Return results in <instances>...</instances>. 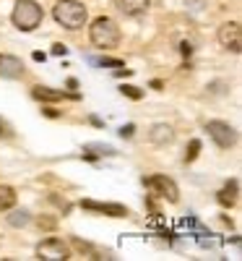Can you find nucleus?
<instances>
[{"mask_svg":"<svg viewBox=\"0 0 242 261\" xmlns=\"http://www.w3.org/2000/svg\"><path fill=\"white\" fill-rule=\"evenodd\" d=\"M94 65H99V68H120V65H125L120 58H89Z\"/></svg>","mask_w":242,"mask_h":261,"instance_id":"nucleus-18","label":"nucleus"},{"mask_svg":"<svg viewBox=\"0 0 242 261\" xmlns=\"http://www.w3.org/2000/svg\"><path fill=\"white\" fill-rule=\"evenodd\" d=\"M237 193H239V180L237 178H232V180H227V186L216 193V201L222 204L224 209H232L234 204H237Z\"/></svg>","mask_w":242,"mask_h":261,"instance_id":"nucleus-11","label":"nucleus"},{"mask_svg":"<svg viewBox=\"0 0 242 261\" xmlns=\"http://www.w3.org/2000/svg\"><path fill=\"white\" fill-rule=\"evenodd\" d=\"M37 258L39 261H68L71 248L63 238H45V241L37 246Z\"/></svg>","mask_w":242,"mask_h":261,"instance_id":"nucleus-5","label":"nucleus"},{"mask_svg":"<svg viewBox=\"0 0 242 261\" xmlns=\"http://www.w3.org/2000/svg\"><path fill=\"white\" fill-rule=\"evenodd\" d=\"M162 86H164V84H162L159 79H154V81H151V89H162Z\"/></svg>","mask_w":242,"mask_h":261,"instance_id":"nucleus-29","label":"nucleus"},{"mask_svg":"<svg viewBox=\"0 0 242 261\" xmlns=\"http://www.w3.org/2000/svg\"><path fill=\"white\" fill-rule=\"evenodd\" d=\"M115 6H117L120 13L136 18V16H141V13L148 11V0H115Z\"/></svg>","mask_w":242,"mask_h":261,"instance_id":"nucleus-14","label":"nucleus"},{"mask_svg":"<svg viewBox=\"0 0 242 261\" xmlns=\"http://www.w3.org/2000/svg\"><path fill=\"white\" fill-rule=\"evenodd\" d=\"M120 94L128 97V99H133V102L143 99V89H138V86H133V84H123L120 86Z\"/></svg>","mask_w":242,"mask_h":261,"instance_id":"nucleus-17","label":"nucleus"},{"mask_svg":"<svg viewBox=\"0 0 242 261\" xmlns=\"http://www.w3.org/2000/svg\"><path fill=\"white\" fill-rule=\"evenodd\" d=\"M143 186H146L154 196H159V199H164V201H169V204H177V201H180V188H177V183H174L172 178H167V175H148V178H143Z\"/></svg>","mask_w":242,"mask_h":261,"instance_id":"nucleus-4","label":"nucleus"},{"mask_svg":"<svg viewBox=\"0 0 242 261\" xmlns=\"http://www.w3.org/2000/svg\"><path fill=\"white\" fill-rule=\"evenodd\" d=\"M117 134H120L123 139H133V134H136V125H133V123H125V125L117 130Z\"/></svg>","mask_w":242,"mask_h":261,"instance_id":"nucleus-21","label":"nucleus"},{"mask_svg":"<svg viewBox=\"0 0 242 261\" xmlns=\"http://www.w3.org/2000/svg\"><path fill=\"white\" fill-rule=\"evenodd\" d=\"M37 225H39V230H55V227H57V220H55V217L39 214V217H37Z\"/></svg>","mask_w":242,"mask_h":261,"instance_id":"nucleus-20","label":"nucleus"},{"mask_svg":"<svg viewBox=\"0 0 242 261\" xmlns=\"http://www.w3.org/2000/svg\"><path fill=\"white\" fill-rule=\"evenodd\" d=\"M83 209H89V212H99V214H107V217H117V220H123V217L130 214L128 206L123 204H109V201H94V199H83L81 201Z\"/></svg>","mask_w":242,"mask_h":261,"instance_id":"nucleus-9","label":"nucleus"},{"mask_svg":"<svg viewBox=\"0 0 242 261\" xmlns=\"http://www.w3.org/2000/svg\"><path fill=\"white\" fill-rule=\"evenodd\" d=\"M16 206V191L11 186H0V212H8Z\"/></svg>","mask_w":242,"mask_h":261,"instance_id":"nucleus-15","label":"nucleus"},{"mask_svg":"<svg viewBox=\"0 0 242 261\" xmlns=\"http://www.w3.org/2000/svg\"><path fill=\"white\" fill-rule=\"evenodd\" d=\"M115 76H117V79H128V76H133V68H125V65H120V68H115Z\"/></svg>","mask_w":242,"mask_h":261,"instance_id":"nucleus-24","label":"nucleus"},{"mask_svg":"<svg viewBox=\"0 0 242 261\" xmlns=\"http://www.w3.org/2000/svg\"><path fill=\"white\" fill-rule=\"evenodd\" d=\"M52 55H57V58H65V55H68V47H65L63 42H55V45H52Z\"/></svg>","mask_w":242,"mask_h":261,"instance_id":"nucleus-22","label":"nucleus"},{"mask_svg":"<svg viewBox=\"0 0 242 261\" xmlns=\"http://www.w3.org/2000/svg\"><path fill=\"white\" fill-rule=\"evenodd\" d=\"M32 97L39 99V102H63V99L78 102V99H81L78 92H63V89H52V86H34V89H32Z\"/></svg>","mask_w":242,"mask_h":261,"instance_id":"nucleus-8","label":"nucleus"},{"mask_svg":"<svg viewBox=\"0 0 242 261\" xmlns=\"http://www.w3.org/2000/svg\"><path fill=\"white\" fill-rule=\"evenodd\" d=\"M206 130H208V136L216 141L219 149H229V146H234V141H237V130H234L229 123H224V120H208Z\"/></svg>","mask_w":242,"mask_h":261,"instance_id":"nucleus-6","label":"nucleus"},{"mask_svg":"<svg viewBox=\"0 0 242 261\" xmlns=\"http://www.w3.org/2000/svg\"><path fill=\"white\" fill-rule=\"evenodd\" d=\"M8 136H13V130H11V125L0 118V139H8Z\"/></svg>","mask_w":242,"mask_h":261,"instance_id":"nucleus-23","label":"nucleus"},{"mask_svg":"<svg viewBox=\"0 0 242 261\" xmlns=\"http://www.w3.org/2000/svg\"><path fill=\"white\" fill-rule=\"evenodd\" d=\"M117 149L109 146V144H99V141H92V144H83V157L86 160H99V157H115Z\"/></svg>","mask_w":242,"mask_h":261,"instance_id":"nucleus-13","label":"nucleus"},{"mask_svg":"<svg viewBox=\"0 0 242 261\" xmlns=\"http://www.w3.org/2000/svg\"><path fill=\"white\" fill-rule=\"evenodd\" d=\"M148 141L157 144V146H167V144L174 141V130L167 123H157V125H151V130H148Z\"/></svg>","mask_w":242,"mask_h":261,"instance_id":"nucleus-12","label":"nucleus"},{"mask_svg":"<svg viewBox=\"0 0 242 261\" xmlns=\"http://www.w3.org/2000/svg\"><path fill=\"white\" fill-rule=\"evenodd\" d=\"M219 42L222 47L232 50V53H239L242 50V29H239V21H227V24L219 27Z\"/></svg>","mask_w":242,"mask_h":261,"instance_id":"nucleus-7","label":"nucleus"},{"mask_svg":"<svg viewBox=\"0 0 242 261\" xmlns=\"http://www.w3.org/2000/svg\"><path fill=\"white\" fill-rule=\"evenodd\" d=\"M52 16H55V21L60 27L76 32V29H81L86 24L89 11H86V6L78 3V0H57L55 8H52Z\"/></svg>","mask_w":242,"mask_h":261,"instance_id":"nucleus-2","label":"nucleus"},{"mask_svg":"<svg viewBox=\"0 0 242 261\" xmlns=\"http://www.w3.org/2000/svg\"><path fill=\"white\" fill-rule=\"evenodd\" d=\"M180 53H183L185 58H190V55H193V47H190V42H183V45H180Z\"/></svg>","mask_w":242,"mask_h":261,"instance_id":"nucleus-26","label":"nucleus"},{"mask_svg":"<svg viewBox=\"0 0 242 261\" xmlns=\"http://www.w3.org/2000/svg\"><path fill=\"white\" fill-rule=\"evenodd\" d=\"M92 125H97V128H102V125H104V123H102V120H99V118H97V115H92Z\"/></svg>","mask_w":242,"mask_h":261,"instance_id":"nucleus-30","label":"nucleus"},{"mask_svg":"<svg viewBox=\"0 0 242 261\" xmlns=\"http://www.w3.org/2000/svg\"><path fill=\"white\" fill-rule=\"evenodd\" d=\"M120 27H117V21H112L109 16H99L92 21V27H89V39H92V45L99 47V50H112L120 45Z\"/></svg>","mask_w":242,"mask_h":261,"instance_id":"nucleus-1","label":"nucleus"},{"mask_svg":"<svg viewBox=\"0 0 242 261\" xmlns=\"http://www.w3.org/2000/svg\"><path fill=\"white\" fill-rule=\"evenodd\" d=\"M42 18H45V11H42L39 3H34V0H16L11 21L18 32H34L42 24Z\"/></svg>","mask_w":242,"mask_h":261,"instance_id":"nucleus-3","label":"nucleus"},{"mask_svg":"<svg viewBox=\"0 0 242 261\" xmlns=\"http://www.w3.org/2000/svg\"><path fill=\"white\" fill-rule=\"evenodd\" d=\"M0 76L3 79H21L24 76V63L16 55H0Z\"/></svg>","mask_w":242,"mask_h":261,"instance_id":"nucleus-10","label":"nucleus"},{"mask_svg":"<svg viewBox=\"0 0 242 261\" xmlns=\"http://www.w3.org/2000/svg\"><path fill=\"white\" fill-rule=\"evenodd\" d=\"M29 220H32V217H29L26 209H16L13 214H8V225H11V227H26Z\"/></svg>","mask_w":242,"mask_h":261,"instance_id":"nucleus-16","label":"nucleus"},{"mask_svg":"<svg viewBox=\"0 0 242 261\" xmlns=\"http://www.w3.org/2000/svg\"><path fill=\"white\" fill-rule=\"evenodd\" d=\"M185 6H190L193 11H201L203 8V0H185Z\"/></svg>","mask_w":242,"mask_h":261,"instance_id":"nucleus-25","label":"nucleus"},{"mask_svg":"<svg viewBox=\"0 0 242 261\" xmlns=\"http://www.w3.org/2000/svg\"><path fill=\"white\" fill-rule=\"evenodd\" d=\"M42 113H45L47 118H60V113H57V110H52V107H42Z\"/></svg>","mask_w":242,"mask_h":261,"instance_id":"nucleus-27","label":"nucleus"},{"mask_svg":"<svg viewBox=\"0 0 242 261\" xmlns=\"http://www.w3.org/2000/svg\"><path fill=\"white\" fill-rule=\"evenodd\" d=\"M32 58H34L37 63H45V60H47V55H45V53H39V50H37V53H34Z\"/></svg>","mask_w":242,"mask_h":261,"instance_id":"nucleus-28","label":"nucleus"},{"mask_svg":"<svg viewBox=\"0 0 242 261\" xmlns=\"http://www.w3.org/2000/svg\"><path fill=\"white\" fill-rule=\"evenodd\" d=\"M198 154H201V141L193 139V141L188 144V149H185V162H193Z\"/></svg>","mask_w":242,"mask_h":261,"instance_id":"nucleus-19","label":"nucleus"},{"mask_svg":"<svg viewBox=\"0 0 242 261\" xmlns=\"http://www.w3.org/2000/svg\"><path fill=\"white\" fill-rule=\"evenodd\" d=\"M68 89H78V81L76 79H68Z\"/></svg>","mask_w":242,"mask_h":261,"instance_id":"nucleus-31","label":"nucleus"}]
</instances>
